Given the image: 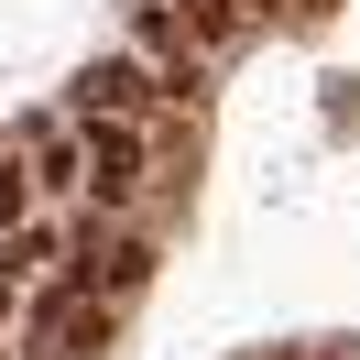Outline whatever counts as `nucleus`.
Returning <instances> with one entry per match:
<instances>
[{"mask_svg":"<svg viewBox=\"0 0 360 360\" xmlns=\"http://www.w3.org/2000/svg\"><path fill=\"white\" fill-rule=\"evenodd\" d=\"M142 110H153V66L142 55H98L77 77V120H142Z\"/></svg>","mask_w":360,"mask_h":360,"instance_id":"nucleus-1","label":"nucleus"},{"mask_svg":"<svg viewBox=\"0 0 360 360\" xmlns=\"http://www.w3.org/2000/svg\"><path fill=\"white\" fill-rule=\"evenodd\" d=\"M131 186H142L131 120H88V197H98V207H131Z\"/></svg>","mask_w":360,"mask_h":360,"instance_id":"nucleus-2","label":"nucleus"},{"mask_svg":"<svg viewBox=\"0 0 360 360\" xmlns=\"http://www.w3.org/2000/svg\"><path fill=\"white\" fill-rule=\"evenodd\" d=\"M88 284H110V295H142V284H153V251H142V240H120L110 262L88 251Z\"/></svg>","mask_w":360,"mask_h":360,"instance_id":"nucleus-3","label":"nucleus"},{"mask_svg":"<svg viewBox=\"0 0 360 360\" xmlns=\"http://www.w3.org/2000/svg\"><path fill=\"white\" fill-rule=\"evenodd\" d=\"M33 219V175H22V164H0V229H22Z\"/></svg>","mask_w":360,"mask_h":360,"instance_id":"nucleus-4","label":"nucleus"},{"mask_svg":"<svg viewBox=\"0 0 360 360\" xmlns=\"http://www.w3.org/2000/svg\"><path fill=\"white\" fill-rule=\"evenodd\" d=\"M33 262H55V229H33V219H22V229H11V273H33Z\"/></svg>","mask_w":360,"mask_h":360,"instance_id":"nucleus-5","label":"nucleus"},{"mask_svg":"<svg viewBox=\"0 0 360 360\" xmlns=\"http://www.w3.org/2000/svg\"><path fill=\"white\" fill-rule=\"evenodd\" d=\"M0 316H11V273H0Z\"/></svg>","mask_w":360,"mask_h":360,"instance_id":"nucleus-6","label":"nucleus"},{"mask_svg":"<svg viewBox=\"0 0 360 360\" xmlns=\"http://www.w3.org/2000/svg\"><path fill=\"white\" fill-rule=\"evenodd\" d=\"M251 11H273V0H251Z\"/></svg>","mask_w":360,"mask_h":360,"instance_id":"nucleus-7","label":"nucleus"}]
</instances>
